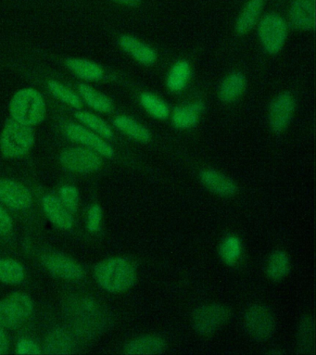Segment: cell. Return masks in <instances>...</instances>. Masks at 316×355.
Listing matches in <instances>:
<instances>
[{
  "label": "cell",
  "mask_w": 316,
  "mask_h": 355,
  "mask_svg": "<svg viewBox=\"0 0 316 355\" xmlns=\"http://www.w3.org/2000/svg\"><path fill=\"white\" fill-rule=\"evenodd\" d=\"M94 277L98 284L109 293H123L136 282V266L128 259H106L95 266Z\"/></svg>",
  "instance_id": "cell-1"
},
{
  "label": "cell",
  "mask_w": 316,
  "mask_h": 355,
  "mask_svg": "<svg viewBox=\"0 0 316 355\" xmlns=\"http://www.w3.org/2000/svg\"><path fill=\"white\" fill-rule=\"evenodd\" d=\"M12 119L26 125H40L45 119L46 108L45 101L40 93L33 88L18 92L10 104Z\"/></svg>",
  "instance_id": "cell-2"
},
{
  "label": "cell",
  "mask_w": 316,
  "mask_h": 355,
  "mask_svg": "<svg viewBox=\"0 0 316 355\" xmlns=\"http://www.w3.org/2000/svg\"><path fill=\"white\" fill-rule=\"evenodd\" d=\"M35 142V130L15 119H8L0 136V151L7 158L26 155Z\"/></svg>",
  "instance_id": "cell-3"
},
{
  "label": "cell",
  "mask_w": 316,
  "mask_h": 355,
  "mask_svg": "<svg viewBox=\"0 0 316 355\" xmlns=\"http://www.w3.org/2000/svg\"><path fill=\"white\" fill-rule=\"evenodd\" d=\"M34 304L24 293H13L0 301V326L15 329L23 324L32 315Z\"/></svg>",
  "instance_id": "cell-4"
},
{
  "label": "cell",
  "mask_w": 316,
  "mask_h": 355,
  "mask_svg": "<svg viewBox=\"0 0 316 355\" xmlns=\"http://www.w3.org/2000/svg\"><path fill=\"white\" fill-rule=\"evenodd\" d=\"M229 316V310L224 305H202L195 310L192 316V324L195 330L200 334L210 335L224 326Z\"/></svg>",
  "instance_id": "cell-5"
},
{
  "label": "cell",
  "mask_w": 316,
  "mask_h": 355,
  "mask_svg": "<svg viewBox=\"0 0 316 355\" xmlns=\"http://www.w3.org/2000/svg\"><path fill=\"white\" fill-rule=\"evenodd\" d=\"M259 35L263 48L271 54L281 51L287 40L288 27L284 19L271 13L265 15L259 24Z\"/></svg>",
  "instance_id": "cell-6"
},
{
  "label": "cell",
  "mask_w": 316,
  "mask_h": 355,
  "mask_svg": "<svg viewBox=\"0 0 316 355\" xmlns=\"http://www.w3.org/2000/svg\"><path fill=\"white\" fill-rule=\"evenodd\" d=\"M60 161L66 169L80 173H94L103 164V159L96 151L85 148H70L63 150Z\"/></svg>",
  "instance_id": "cell-7"
},
{
  "label": "cell",
  "mask_w": 316,
  "mask_h": 355,
  "mask_svg": "<svg viewBox=\"0 0 316 355\" xmlns=\"http://www.w3.org/2000/svg\"><path fill=\"white\" fill-rule=\"evenodd\" d=\"M247 332L256 340H265L273 335L276 322L273 313L263 305L249 307L244 318Z\"/></svg>",
  "instance_id": "cell-8"
},
{
  "label": "cell",
  "mask_w": 316,
  "mask_h": 355,
  "mask_svg": "<svg viewBox=\"0 0 316 355\" xmlns=\"http://www.w3.org/2000/svg\"><path fill=\"white\" fill-rule=\"evenodd\" d=\"M63 130L69 139L80 143L107 158H112L114 155V148L108 143L84 126L74 123H67L63 125Z\"/></svg>",
  "instance_id": "cell-9"
},
{
  "label": "cell",
  "mask_w": 316,
  "mask_h": 355,
  "mask_svg": "<svg viewBox=\"0 0 316 355\" xmlns=\"http://www.w3.org/2000/svg\"><path fill=\"white\" fill-rule=\"evenodd\" d=\"M44 266L53 276L66 280H78L85 272L80 264L60 253H49L44 256Z\"/></svg>",
  "instance_id": "cell-10"
},
{
  "label": "cell",
  "mask_w": 316,
  "mask_h": 355,
  "mask_svg": "<svg viewBox=\"0 0 316 355\" xmlns=\"http://www.w3.org/2000/svg\"><path fill=\"white\" fill-rule=\"evenodd\" d=\"M0 202L13 210H26L32 205V196L28 189L21 184L0 180Z\"/></svg>",
  "instance_id": "cell-11"
},
{
  "label": "cell",
  "mask_w": 316,
  "mask_h": 355,
  "mask_svg": "<svg viewBox=\"0 0 316 355\" xmlns=\"http://www.w3.org/2000/svg\"><path fill=\"white\" fill-rule=\"evenodd\" d=\"M294 101L290 94L279 96L272 103L269 121L274 131L284 130L292 117Z\"/></svg>",
  "instance_id": "cell-12"
},
{
  "label": "cell",
  "mask_w": 316,
  "mask_h": 355,
  "mask_svg": "<svg viewBox=\"0 0 316 355\" xmlns=\"http://www.w3.org/2000/svg\"><path fill=\"white\" fill-rule=\"evenodd\" d=\"M43 210L46 216L58 227L63 230L73 227V219L70 211L62 205L59 198L46 195L42 200Z\"/></svg>",
  "instance_id": "cell-13"
},
{
  "label": "cell",
  "mask_w": 316,
  "mask_h": 355,
  "mask_svg": "<svg viewBox=\"0 0 316 355\" xmlns=\"http://www.w3.org/2000/svg\"><path fill=\"white\" fill-rule=\"evenodd\" d=\"M290 21L296 28H315V0H293L290 9Z\"/></svg>",
  "instance_id": "cell-14"
},
{
  "label": "cell",
  "mask_w": 316,
  "mask_h": 355,
  "mask_svg": "<svg viewBox=\"0 0 316 355\" xmlns=\"http://www.w3.org/2000/svg\"><path fill=\"white\" fill-rule=\"evenodd\" d=\"M166 344L158 336H143L129 343L125 348V354L129 355L161 354L166 351Z\"/></svg>",
  "instance_id": "cell-15"
},
{
  "label": "cell",
  "mask_w": 316,
  "mask_h": 355,
  "mask_svg": "<svg viewBox=\"0 0 316 355\" xmlns=\"http://www.w3.org/2000/svg\"><path fill=\"white\" fill-rule=\"evenodd\" d=\"M202 183L211 191L220 196H232L236 192V184L227 176L214 170H204L200 173Z\"/></svg>",
  "instance_id": "cell-16"
},
{
  "label": "cell",
  "mask_w": 316,
  "mask_h": 355,
  "mask_svg": "<svg viewBox=\"0 0 316 355\" xmlns=\"http://www.w3.org/2000/svg\"><path fill=\"white\" fill-rule=\"evenodd\" d=\"M120 45L123 51L143 64H152L156 60L155 51L134 37H128V35L121 37Z\"/></svg>",
  "instance_id": "cell-17"
},
{
  "label": "cell",
  "mask_w": 316,
  "mask_h": 355,
  "mask_svg": "<svg viewBox=\"0 0 316 355\" xmlns=\"http://www.w3.org/2000/svg\"><path fill=\"white\" fill-rule=\"evenodd\" d=\"M66 67L73 71L79 78L89 81H100L104 77L103 69L100 65L82 59H67L65 60Z\"/></svg>",
  "instance_id": "cell-18"
},
{
  "label": "cell",
  "mask_w": 316,
  "mask_h": 355,
  "mask_svg": "<svg viewBox=\"0 0 316 355\" xmlns=\"http://www.w3.org/2000/svg\"><path fill=\"white\" fill-rule=\"evenodd\" d=\"M263 7V0H249L236 23V28L238 34H246L252 29L257 23Z\"/></svg>",
  "instance_id": "cell-19"
},
{
  "label": "cell",
  "mask_w": 316,
  "mask_h": 355,
  "mask_svg": "<svg viewBox=\"0 0 316 355\" xmlns=\"http://www.w3.org/2000/svg\"><path fill=\"white\" fill-rule=\"evenodd\" d=\"M204 110L202 103H197L191 105L178 107L173 114V123L177 128H189L196 125L199 114Z\"/></svg>",
  "instance_id": "cell-20"
},
{
  "label": "cell",
  "mask_w": 316,
  "mask_h": 355,
  "mask_svg": "<svg viewBox=\"0 0 316 355\" xmlns=\"http://www.w3.org/2000/svg\"><path fill=\"white\" fill-rule=\"evenodd\" d=\"M78 92L83 100L96 111L100 112H112V103L103 93L97 92L94 88L86 84L79 85Z\"/></svg>",
  "instance_id": "cell-21"
},
{
  "label": "cell",
  "mask_w": 316,
  "mask_h": 355,
  "mask_svg": "<svg viewBox=\"0 0 316 355\" xmlns=\"http://www.w3.org/2000/svg\"><path fill=\"white\" fill-rule=\"evenodd\" d=\"M246 87V80L241 73H232L225 78L220 87V98L230 103L243 94Z\"/></svg>",
  "instance_id": "cell-22"
},
{
  "label": "cell",
  "mask_w": 316,
  "mask_h": 355,
  "mask_svg": "<svg viewBox=\"0 0 316 355\" xmlns=\"http://www.w3.org/2000/svg\"><path fill=\"white\" fill-rule=\"evenodd\" d=\"M290 263L288 255L283 250H276L269 258L266 273L270 279L279 282L284 279L290 271Z\"/></svg>",
  "instance_id": "cell-23"
},
{
  "label": "cell",
  "mask_w": 316,
  "mask_h": 355,
  "mask_svg": "<svg viewBox=\"0 0 316 355\" xmlns=\"http://www.w3.org/2000/svg\"><path fill=\"white\" fill-rule=\"evenodd\" d=\"M24 279V269L12 259H0V282L5 284H20Z\"/></svg>",
  "instance_id": "cell-24"
},
{
  "label": "cell",
  "mask_w": 316,
  "mask_h": 355,
  "mask_svg": "<svg viewBox=\"0 0 316 355\" xmlns=\"http://www.w3.org/2000/svg\"><path fill=\"white\" fill-rule=\"evenodd\" d=\"M46 88L55 98L69 104L73 108L80 110L83 107L81 98L62 83L55 81V80H49L46 82Z\"/></svg>",
  "instance_id": "cell-25"
},
{
  "label": "cell",
  "mask_w": 316,
  "mask_h": 355,
  "mask_svg": "<svg viewBox=\"0 0 316 355\" xmlns=\"http://www.w3.org/2000/svg\"><path fill=\"white\" fill-rule=\"evenodd\" d=\"M114 125L123 133L136 139L137 141L148 142L150 139V132L136 121L126 116L115 118Z\"/></svg>",
  "instance_id": "cell-26"
},
{
  "label": "cell",
  "mask_w": 316,
  "mask_h": 355,
  "mask_svg": "<svg viewBox=\"0 0 316 355\" xmlns=\"http://www.w3.org/2000/svg\"><path fill=\"white\" fill-rule=\"evenodd\" d=\"M189 77H191V67H189L188 63L186 62H177L170 71L168 78H167V85L172 92H181L188 84Z\"/></svg>",
  "instance_id": "cell-27"
},
{
  "label": "cell",
  "mask_w": 316,
  "mask_h": 355,
  "mask_svg": "<svg viewBox=\"0 0 316 355\" xmlns=\"http://www.w3.org/2000/svg\"><path fill=\"white\" fill-rule=\"evenodd\" d=\"M240 239L236 236H228L224 239L219 248L222 260L228 266H234L241 255Z\"/></svg>",
  "instance_id": "cell-28"
},
{
  "label": "cell",
  "mask_w": 316,
  "mask_h": 355,
  "mask_svg": "<svg viewBox=\"0 0 316 355\" xmlns=\"http://www.w3.org/2000/svg\"><path fill=\"white\" fill-rule=\"evenodd\" d=\"M74 116L76 117L77 120L80 121L83 125H87V128H89L100 136L105 137V139H112L114 136L112 128L103 120L94 114L87 112H77Z\"/></svg>",
  "instance_id": "cell-29"
},
{
  "label": "cell",
  "mask_w": 316,
  "mask_h": 355,
  "mask_svg": "<svg viewBox=\"0 0 316 355\" xmlns=\"http://www.w3.org/2000/svg\"><path fill=\"white\" fill-rule=\"evenodd\" d=\"M71 340L67 333L62 330H57L49 336L45 343L46 354H68L71 349Z\"/></svg>",
  "instance_id": "cell-30"
},
{
  "label": "cell",
  "mask_w": 316,
  "mask_h": 355,
  "mask_svg": "<svg viewBox=\"0 0 316 355\" xmlns=\"http://www.w3.org/2000/svg\"><path fill=\"white\" fill-rule=\"evenodd\" d=\"M143 107L147 110L148 114L158 119H166L169 115V109L166 104L156 96L151 94H143L141 96Z\"/></svg>",
  "instance_id": "cell-31"
},
{
  "label": "cell",
  "mask_w": 316,
  "mask_h": 355,
  "mask_svg": "<svg viewBox=\"0 0 316 355\" xmlns=\"http://www.w3.org/2000/svg\"><path fill=\"white\" fill-rule=\"evenodd\" d=\"M60 200L71 214L76 213L78 208L79 192L76 187L63 186L60 191Z\"/></svg>",
  "instance_id": "cell-32"
},
{
  "label": "cell",
  "mask_w": 316,
  "mask_h": 355,
  "mask_svg": "<svg viewBox=\"0 0 316 355\" xmlns=\"http://www.w3.org/2000/svg\"><path fill=\"white\" fill-rule=\"evenodd\" d=\"M299 329H301V332H299L301 348L302 349H307V352H309L313 345V337H315L313 321L310 318L305 319V320L302 321Z\"/></svg>",
  "instance_id": "cell-33"
},
{
  "label": "cell",
  "mask_w": 316,
  "mask_h": 355,
  "mask_svg": "<svg viewBox=\"0 0 316 355\" xmlns=\"http://www.w3.org/2000/svg\"><path fill=\"white\" fill-rule=\"evenodd\" d=\"M101 218H103V211L100 206L92 205L87 214V230L90 232H97L100 227Z\"/></svg>",
  "instance_id": "cell-34"
},
{
  "label": "cell",
  "mask_w": 316,
  "mask_h": 355,
  "mask_svg": "<svg viewBox=\"0 0 316 355\" xmlns=\"http://www.w3.org/2000/svg\"><path fill=\"white\" fill-rule=\"evenodd\" d=\"M16 349H17V354L20 355H37L42 354L40 347L35 341L26 338H21L18 340Z\"/></svg>",
  "instance_id": "cell-35"
},
{
  "label": "cell",
  "mask_w": 316,
  "mask_h": 355,
  "mask_svg": "<svg viewBox=\"0 0 316 355\" xmlns=\"http://www.w3.org/2000/svg\"><path fill=\"white\" fill-rule=\"evenodd\" d=\"M12 230V218L3 208L0 207V235H8Z\"/></svg>",
  "instance_id": "cell-36"
},
{
  "label": "cell",
  "mask_w": 316,
  "mask_h": 355,
  "mask_svg": "<svg viewBox=\"0 0 316 355\" xmlns=\"http://www.w3.org/2000/svg\"><path fill=\"white\" fill-rule=\"evenodd\" d=\"M9 340H8L7 336L5 334L1 326H0V354H6L8 349H9Z\"/></svg>",
  "instance_id": "cell-37"
},
{
  "label": "cell",
  "mask_w": 316,
  "mask_h": 355,
  "mask_svg": "<svg viewBox=\"0 0 316 355\" xmlns=\"http://www.w3.org/2000/svg\"><path fill=\"white\" fill-rule=\"evenodd\" d=\"M112 1L128 7H137L140 3V0H112Z\"/></svg>",
  "instance_id": "cell-38"
}]
</instances>
